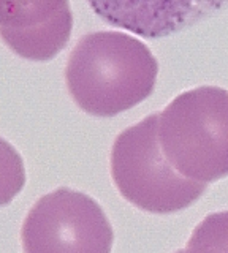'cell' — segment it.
<instances>
[{"label":"cell","instance_id":"obj_2","mask_svg":"<svg viewBox=\"0 0 228 253\" xmlns=\"http://www.w3.org/2000/svg\"><path fill=\"white\" fill-rule=\"evenodd\" d=\"M159 139L187 179L209 184L228 177V90L203 85L173 98L159 113Z\"/></svg>","mask_w":228,"mask_h":253},{"label":"cell","instance_id":"obj_7","mask_svg":"<svg viewBox=\"0 0 228 253\" xmlns=\"http://www.w3.org/2000/svg\"><path fill=\"white\" fill-rule=\"evenodd\" d=\"M185 253H228V211L204 217L193 228Z\"/></svg>","mask_w":228,"mask_h":253},{"label":"cell","instance_id":"obj_4","mask_svg":"<svg viewBox=\"0 0 228 253\" xmlns=\"http://www.w3.org/2000/svg\"><path fill=\"white\" fill-rule=\"evenodd\" d=\"M21 241L24 253H111L114 231L93 198L62 187L32 206Z\"/></svg>","mask_w":228,"mask_h":253},{"label":"cell","instance_id":"obj_5","mask_svg":"<svg viewBox=\"0 0 228 253\" xmlns=\"http://www.w3.org/2000/svg\"><path fill=\"white\" fill-rule=\"evenodd\" d=\"M72 29L68 0H0V38L22 59H54L67 46Z\"/></svg>","mask_w":228,"mask_h":253},{"label":"cell","instance_id":"obj_1","mask_svg":"<svg viewBox=\"0 0 228 253\" xmlns=\"http://www.w3.org/2000/svg\"><path fill=\"white\" fill-rule=\"evenodd\" d=\"M159 63L149 47L122 32H93L68 55L65 83L84 113L113 117L154 92Z\"/></svg>","mask_w":228,"mask_h":253},{"label":"cell","instance_id":"obj_8","mask_svg":"<svg viewBox=\"0 0 228 253\" xmlns=\"http://www.w3.org/2000/svg\"><path fill=\"white\" fill-rule=\"evenodd\" d=\"M26 184L22 157L8 141L0 138V208L18 196Z\"/></svg>","mask_w":228,"mask_h":253},{"label":"cell","instance_id":"obj_9","mask_svg":"<svg viewBox=\"0 0 228 253\" xmlns=\"http://www.w3.org/2000/svg\"><path fill=\"white\" fill-rule=\"evenodd\" d=\"M175 253H185V250H178V252H175Z\"/></svg>","mask_w":228,"mask_h":253},{"label":"cell","instance_id":"obj_3","mask_svg":"<svg viewBox=\"0 0 228 253\" xmlns=\"http://www.w3.org/2000/svg\"><path fill=\"white\" fill-rule=\"evenodd\" d=\"M109 169L122 198L159 215L190 208L208 188L203 182L182 176L165 157L159 139V113L117 134Z\"/></svg>","mask_w":228,"mask_h":253},{"label":"cell","instance_id":"obj_6","mask_svg":"<svg viewBox=\"0 0 228 253\" xmlns=\"http://www.w3.org/2000/svg\"><path fill=\"white\" fill-rule=\"evenodd\" d=\"M109 26L143 38H162L184 30L228 6V0H88Z\"/></svg>","mask_w":228,"mask_h":253}]
</instances>
